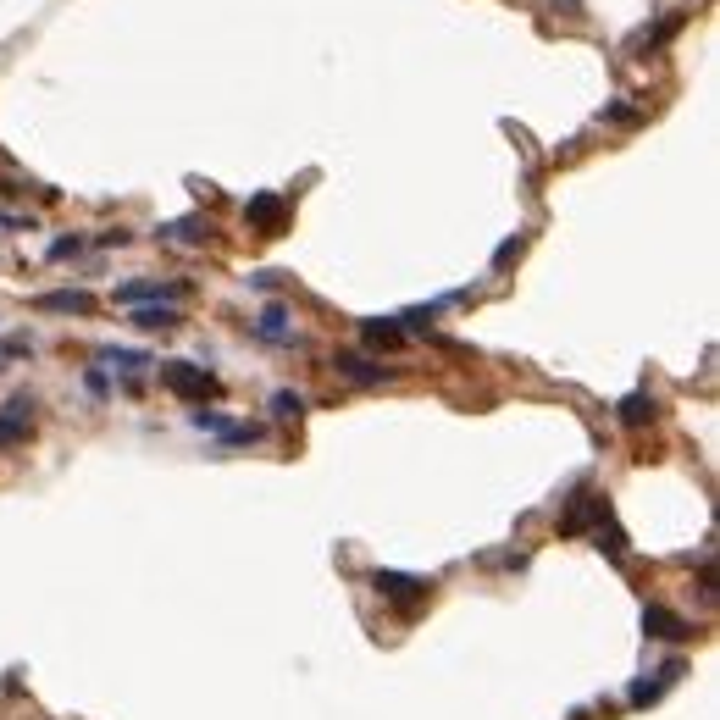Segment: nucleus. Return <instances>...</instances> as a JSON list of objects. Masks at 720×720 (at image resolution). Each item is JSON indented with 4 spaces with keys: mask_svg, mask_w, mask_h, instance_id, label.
Here are the masks:
<instances>
[{
    "mask_svg": "<svg viewBox=\"0 0 720 720\" xmlns=\"http://www.w3.org/2000/svg\"><path fill=\"white\" fill-rule=\"evenodd\" d=\"M372 588L383 593L388 604H399V610H416V604H427V593H432V582H421V576H410V571H372Z\"/></svg>",
    "mask_w": 720,
    "mask_h": 720,
    "instance_id": "f257e3e1",
    "label": "nucleus"
},
{
    "mask_svg": "<svg viewBox=\"0 0 720 720\" xmlns=\"http://www.w3.org/2000/svg\"><path fill=\"white\" fill-rule=\"evenodd\" d=\"M161 388H172L178 399H205V394H216V377L205 366H189V360H167L161 366Z\"/></svg>",
    "mask_w": 720,
    "mask_h": 720,
    "instance_id": "f03ea898",
    "label": "nucleus"
},
{
    "mask_svg": "<svg viewBox=\"0 0 720 720\" xmlns=\"http://www.w3.org/2000/svg\"><path fill=\"white\" fill-rule=\"evenodd\" d=\"M333 372L344 377V383L377 388V383H388V377H394V366H372V360H366V355H355V349H338V355H333Z\"/></svg>",
    "mask_w": 720,
    "mask_h": 720,
    "instance_id": "7ed1b4c3",
    "label": "nucleus"
},
{
    "mask_svg": "<svg viewBox=\"0 0 720 720\" xmlns=\"http://www.w3.org/2000/svg\"><path fill=\"white\" fill-rule=\"evenodd\" d=\"M244 222H250V228H261L266 239H272V233L288 222V205L277 200V194H255V200L244 205Z\"/></svg>",
    "mask_w": 720,
    "mask_h": 720,
    "instance_id": "20e7f679",
    "label": "nucleus"
},
{
    "mask_svg": "<svg viewBox=\"0 0 720 720\" xmlns=\"http://www.w3.org/2000/svg\"><path fill=\"white\" fill-rule=\"evenodd\" d=\"M643 632L660 637V643H687V637H693V626H687L682 615L660 610V604H648V610H643Z\"/></svg>",
    "mask_w": 720,
    "mask_h": 720,
    "instance_id": "39448f33",
    "label": "nucleus"
},
{
    "mask_svg": "<svg viewBox=\"0 0 720 720\" xmlns=\"http://www.w3.org/2000/svg\"><path fill=\"white\" fill-rule=\"evenodd\" d=\"M676 676H682V660H665L660 671H654V682H632V704H654V698L665 693V687H676Z\"/></svg>",
    "mask_w": 720,
    "mask_h": 720,
    "instance_id": "423d86ee",
    "label": "nucleus"
},
{
    "mask_svg": "<svg viewBox=\"0 0 720 720\" xmlns=\"http://www.w3.org/2000/svg\"><path fill=\"white\" fill-rule=\"evenodd\" d=\"M28 421H34V405H28V399H12V405L0 410V449L17 444V438L28 432Z\"/></svg>",
    "mask_w": 720,
    "mask_h": 720,
    "instance_id": "0eeeda50",
    "label": "nucleus"
},
{
    "mask_svg": "<svg viewBox=\"0 0 720 720\" xmlns=\"http://www.w3.org/2000/svg\"><path fill=\"white\" fill-rule=\"evenodd\" d=\"M360 333H366V344H377V349H399L405 344V333H399L394 316H372V322H360Z\"/></svg>",
    "mask_w": 720,
    "mask_h": 720,
    "instance_id": "6e6552de",
    "label": "nucleus"
},
{
    "mask_svg": "<svg viewBox=\"0 0 720 720\" xmlns=\"http://www.w3.org/2000/svg\"><path fill=\"white\" fill-rule=\"evenodd\" d=\"M89 305H95V300H89V294H84V288H61V294H45V300H39V311H61V316H89Z\"/></svg>",
    "mask_w": 720,
    "mask_h": 720,
    "instance_id": "1a4fd4ad",
    "label": "nucleus"
},
{
    "mask_svg": "<svg viewBox=\"0 0 720 720\" xmlns=\"http://www.w3.org/2000/svg\"><path fill=\"white\" fill-rule=\"evenodd\" d=\"M133 327H144V333H172V327H178V311H172V305H139V311H133Z\"/></svg>",
    "mask_w": 720,
    "mask_h": 720,
    "instance_id": "9d476101",
    "label": "nucleus"
},
{
    "mask_svg": "<svg viewBox=\"0 0 720 720\" xmlns=\"http://www.w3.org/2000/svg\"><path fill=\"white\" fill-rule=\"evenodd\" d=\"M654 410H660V405H654V394H626L621 399V427H648V421H654Z\"/></svg>",
    "mask_w": 720,
    "mask_h": 720,
    "instance_id": "9b49d317",
    "label": "nucleus"
},
{
    "mask_svg": "<svg viewBox=\"0 0 720 720\" xmlns=\"http://www.w3.org/2000/svg\"><path fill=\"white\" fill-rule=\"evenodd\" d=\"M676 28H682V17H665L660 28H637V34H632V45H626V50H632V56H637V50H660L665 39L676 34Z\"/></svg>",
    "mask_w": 720,
    "mask_h": 720,
    "instance_id": "f8f14e48",
    "label": "nucleus"
},
{
    "mask_svg": "<svg viewBox=\"0 0 720 720\" xmlns=\"http://www.w3.org/2000/svg\"><path fill=\"white\" fill-rule=\"evenodd\" d=\"M255 333H261V338H277V344H288V311H283V305H266L261 322H255Z\"/></svg>",
    "mask_w": 720,
    "mask_h": 720,
    "instance_id": "ddd939ff",
    "label": "nucleus"
},
{
    "mask_svg": "<svg viewBox=\"0 0 720 720\" xmlns=\"http://www.w3.org/2000/svg\"><path fill=\"white\" fill-rule=\"evenodd\" d=\"M161 233H172V239H189V244H200V239H205V233H211V228H205L200 216H183V222H172V228H161Z\"/></svg>",
    "mask_w": 720,
    "mask_h": 720,
    "instance_id": "4468645a",
    "label": "nucleus"
},
{
    "mask_svg": "<svg viewBox=\"0 0 720 720\" xmlns=\"http://www.w3.org/2000/svg\"><path fill=\"white\" fill-rule=\"evenodd\" d=\"M300 410H305L300 394H288V388H283V394H272V416H277V421H294Z\"/></svg>",
    "mask_w": 720,
    "mask_h": 720,
    "instance_id": "2eb2a0df",
    "label": "nucleus"
},
{
    "mask_svg": "<svg viewBox=\"0 0 720 720\" xmlns=\"http://www.w3.org/2000/svg\"><path fill=\"white\" fill-rule=\"evenodd\" d=\"M189 421H194V427H200V432H228V427H233V421H222V416H216V410H194Z\"/></svg>",
    "mask_w": 720,
    "mask_h": 720,
    "instance_id": "dca6fc26",
    "label": "nucleus"
},
{
    "mask_svg": "<svg viewBox=\"0 0 720 720\" xmlns=\"http://www.w3.org/2000/svg\"><path fill=\"white\" fill-rule=\"evenodd\" d=\"M84 250V239H56L50 244V261H67V255H78Z\"/></svg>",
    "mask_w": 720,
    "mask_h": 720,
    "instance_id": "f3484780",
    "label": "nucleus"
},
{
    "mask_svg": "<svg viewBox=\"0 0 720 720\" xmlns=\"http://www.w3.org/2000/svg\"><path fill=\"white\" fill-rule=\"evenodd\" d=\"M106 360H117V366H144V355H133V349H106Z\"/></svg>",
    "mask_w": 720,
    "mask_h": 720,
    "instance_id": "a211bd4d",
    "label": "nucleus"
}]
</instances>
